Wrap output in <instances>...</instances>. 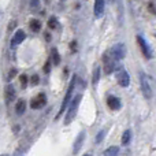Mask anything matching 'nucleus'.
I'll return each instance as SVG.
<instances>
[{
    "instance_id": "1",
    "label": "nucleus",
    "mask_w": 156,
    "mask_h": 156,
    "mask_svg": "<svg viewBox=\"0 0 156 156\" xmlns=\"http://www.w3.org/2000/svg\"><path fill=\"white\" fill-rule=\"evenodd\" d=\"M76 83H77V76H73V78H71V83H70V86H69L67 92H66V94H65V99H63V101H62V105H60V110L58 111L56 116H55V119H56V121L60 118V116H62V114L65 112V110L67 108V105L70 104L71 94H73L74 89H76Z\"/></svg>"
},
{
    "instance_id": "2",
    "label": "nucleus",
    "mask_w": 156,
    "mask_h": 156,
    "mask_svg": "<svg viewBox=\"0 0 156 156\" xmlns=\"http://www.w3.org/2000/svg\"><path fill=\"white\" fill-rule=\"evenodd\" d=\"M81 99H82V94H77V96L70 101V104L67 105V107H69V111H67V114H66L65 125H70L71 122L74 121V118H76V115H77L78 105H80Z\"/></svg>"
},
{
    "instance_id": "3",
    "label": "nucleus",
    "mask_w": 156,
    "mask_h": 156,
    "mask_svg": "<svg viewBox=\"0 0 156 156\" xmlns=\"http://www.w3.org/2000/svg\"><path fill=\"white\" fill-rule=\"evenodd\" d=\"M140 85H141V92H143L144 97L145 99H151L152 97V88L151 83H149L148 77L144 73H140Z\"/></svg>"
},
{
    "instance_id": "4",
    "label": "nucleus",
    "mask_w": 156,
    "mask_h": 156,
    "mask_svg": "<svg viewBox=\"0 0 156 156\" xmlns=\"http://www.w3.org/2000/svg\"><path fill=\"white\" fill-rule=\"evenodd\" d=\"M115 76H116V81H118V83L122 88H127L130 85V76L123 67H119L115 71Z\"/></svg>"
},
{
    "instance_id": "5",
    "label": "nucleus",
    "mask_w": 156,
    "mask_h": 156,
    "mask_svg": "<svg viewBox=\"0 0 156 156\" xmlns=\"http://www.w3.org/2000/svg\"><path fill=\"white\" fill-rule=\"evenodd\" d=\"M115 63H116V60L111 56L110 51H107L104 55H103V65H104V73L105 74H111L114 70H115Z\"/></svg>"
},
{
    "instance_id": "6",
    "label": "nucleus",
    "mask_w": 156,
    "mask_h": 156,
    "mask_svg": "<svg viewBox=\"0 0 156 156\" xmlns=\"http://www.w3.org/2000/svg\"><path fill=\"white\" fill-rule=\"evenodd\" d=\"M108 51H110L111 56L118 62V60L123 59L125 55H126V47H125L122 43H119V44H115V45H114L111 49H108Z\"/></svg>"
},
{
    "instance_id": "7",
    "label": "nucleus",
    "mask_w": 156,
    "mask_h": 156,
    "mask_svg": "<svg viewBox=\"0 0 156 156\" xmlns=\"http://www.w3.org/2000/svg\"><path fill=\"white\" fill-rule=\"evenodd\" d=\"M47 104V96L44 93H38L37 96H34L32 100H30V107L33 110H40L44 105Z\"/></svg>"
},
{
    "instance_id": "8",
    "label": "nucleus",
    "mask_w": 156,
    "mask_h": 156,
    "mask_svg": "<svg viewBox=\"0 0 156 156\" xmlns=\"http://www.w3.org/2000/svg\"><path fill=\"white\" fill-rule=\"evenodd\" d=\"M137 43H138V45H140L141 52H143V54H144V56H145L147 59H151V58H152L151 48H149L148 43H147V41L144 40V37H143V36H137Z\"/></svg>"
},
{
    "instance_id": "9",
    "label": "nucleus",
    "mask_w": 156,
    "mask_h": 156,
    "mask_svg": "<svg viewBox=\"0 0 156 156\" xmlns=\"http://www.w3.org/2000/svg\"><path fill=\"white\" fill-rule=\"evenodd\" d=\"M25 37H26V34H25L23 30H21V29L16 30V32L14 33L12 38H11V48H15L16 45H19V44L25 40Z\"/></svg>"
},
{
    "instance_id": "10",
    "label": "nucleus",
    "mask_w": 156,
    "mask_h": 156,
    "mask_svg": "<svg viewBox=\"0 0 156 156\" xmlns=\"http://www.w3.org/2000/svg\"><path fill=\"white\" fill-rule=\"evenodd\" d=\"M85 136H86L85 130H82V132L77 136L76 141H74V145H73V154L74 155H77L78 152H80V149L82 148V144H83V141H85Z\"/></svg>"
},
{
    "instance_id": "11",
    "label": "nucleus",
    "mask_w": 156,
    "mask_h": 156,
    "mask_svg": "<svg viewBox=\"0 0 156 156\" xmlns=\"http://www.w3.org/2000/svg\"><path fill=\"white\" fill-rule=\"evenodd\" d=\"M107 105L110 107V110H112V111H119V110H121V107H122V103H121V100H119L118 97H115V96H108V97H107Z\"/></svg>"
},
{
    "instance_id": "12",
    "label": "nucleus",
    "mask_w": 156,
    "mask_h": 156,
    "mask_svg": "<svg viewBox=\"0 0 156 156\" xmlns=\"http://www.w3.org/2000/svg\"><path fill=\"white\" fill-rule=\"evenodd\" d=\"M104 7H105L104 0H94L93 12H94V16H96V18H100V16L104 14Z\"/></svg>"
},
{
    "instance_id": "13",
    "label": "nucleus",
    "mask_w": 156,
    "mask_h": 156,
    "mask_svg": "<svg viewBox=\"0 0 156 156\" xmlns=\"http://www.w3.org/2000/svg\"><path fill=\"white\" fill-rule=\"evenodd\" d=\"M4 99H5V103H7V104H10V103L14 101V99H15V89H14V86L11 85V83H8V85L5 86Z\"/></svg>"
},
{
    "instance_id": "14",
    "label": "nucleus",
    "mask_w": 156,
    "mask_h": 156,
    "mask_svg": "<svg viewBox=\"0 0 156 156\" xmlns=\"http://www.w3.org/2000/svg\"><path fill=\"white\" fill-rule=\"evenodd\" d=\"M100 76H101V69H100V66H96L93 69V74H92V85L93 86H97L100 81Z\"/></svg>"
},
{
    "instance_id": "15",
    "label": "nucleus",
    "mask_w": 156,
    "mask_h": 156,
    "mask_svg": "<svg viewBox=\"0 0 156 156\" xmlns=\"http://www.w3.org/2000/svg\"><path fill=\"white\" fill-rule=\"evenodd\" d=\"M25 110H26V101H25L23 99L18 100V101H16V105H15L16 115H22V114L25 112Z\"/></svg>"
},
{
    "instance_id": "16",
    "label": "nucleus",
    "mask_w": 156,
    "mask_h": 156,
    "mask_svg": "<svg viewBox=\"0 0 156 156\" xmlns=\"http://www.w3.org/2000/svg\"><path fill=\"white\" fill-rule=\"evenodd\" d=\"M29 27H30V30H32V32L38 33L41 30V22L38 21V19H30Z\"/></svg>"
},
{
    "instance_id": "17",
    "label": "nucleus",
    "mask_w": 156,
    "mask_h": 156,
    "mask_svg": "<svg viewBox=\"0 0 156 156\" xmlns=\"http://www.w3.org/2000/svg\"><path fill=\"white\" fill-rule=\"evenodd\" d=\"M51 62L54 63V65H59L60 63V55H59V52H58L56 48L51 49Z\"/></svg>"
},
{
    "instance_id": "18",
    "label": "nucleus",
    "mask_w": 156,
    "mask_h": 156,
    "mask_svg": "<svg viewBox=\"0 0 156 156\" xmlns=\"http://www.w3.org/2000/svg\"><path fill=\"white\" fill-rule=\"evenodd\" d=\"M119 155V148L118 147H110L104 151V156H118Z\"/></svg>"
},
{
    "instance_id": "19",
    "label": "nucleus",
    "mask_w": 156,
    "mask_h": 156,
    "mask_svg": "<svg viewBox=\"0 0 156 156\" xmlns=\"http://www.w3.org/2000/svg\"><path fill=\"white\" fill-rule=\"evenodd\" d=\"M48 27L52 30H58L59 29V22H58V19L55 18V16H51V18L48 19Z\"/></svg>"
},
{
    "instance_id": "20",
    "label": "nucleus",
    "mask_w": 156,
    "mask_h": 156,
    "mask_svg": "<svg viewBox=\"0 0 156 156\" xmlns=\"http://www.w3.org/2000/svg\"><path fill=\"white\" fill-rule=\"evenodd\" d=\"M130 138H132V132L130 130H126V132L122 134V144L123 145H127L130 143Z\"/></svg>"
},
{
    "instance_id": "21",
    "label": "nucleus",
    "mask_w": 156,
    "mask_h": 156,
    "mask_svg": "<svg viewBox=\"0 0 156 156\" xmlns=\"http://www.w3.org/2000/svg\"><path fill=\"white\" fill-rule=\"evenodd\" d=\"M19 82H21V86L23 89L26 88V86H27V76H25V74L19 76Z\"/></svg>"
},
{
    "instance_id": "22",
    "label": "nucleus",
    "mask_w": 156,
    "mask_h": 156,
    "mask_svg": "<svg viewBox=\"0 0 156 156\" xmlns=\"http://www.w3.org/2000/svg\"><path fill=\"white\" fill-rule=\"evenodd\" d=\"M104 136H105V130H100L99 134L96 136V143H97V144L101 143V141H103V137H104Z\"/></svg>"
},
{
    "instance_id": "23",
    "label": "nucleus",
    "mask_w": 156,
    "mask_h": 156,
    "mask_svg": "<svg viewBox=\"0 0 156 156\" xmlns=\"http://www.w3.org/2000/svg\"><path fill=\"white\" fill-rule=\"evenodd\" d=\"M16 73H18V71H16V69H11L10 73H8V76H7V81H8V82H10V81L16 76Z\"/></svg>"
},
{
    "instance_id": "24",
    "label": "nucleus",
    "mask_w": 156,
    "mask_h": 156,
    "mask_svg": "<svg viewBox=\"0 0 156 156\" xmlns=\"http://www.w3.org/2000/svg\"><path fill=\"white\" fill-rule=\"evenodd\" d=\"M49 71H51V59H48L45 62V65H44V73L48 74Z\"/></svg>"
},
{
    "instance_id": "25",
    "label": "nucleus",
    "mask_w": 156,
    "mask_h": 156,
    "mask_svg": "<svg viewBox=\"0 0 156 156\" xmlns=\"http://www.w3.org/2000/svg\"><path fill=\"white\" fill-rule=\"evenodd\" d=\"M148 10L151 11L152 14H155V15H156V2H151V3H149V4H148Z\"/></svg>"
},
{
    "instance_id": "26",
    "label": "nucleus",
    "mask_w": 156,
    "mask_h": 156,
    "mask_svg": "<svg viewBox=\"0 0 156 156\" xmlns=\"http://www.w3.org/2000/svg\"><path fill=\"white\" fill-rule=\"evenodd\" d=\"M38 81H40V78H38L37 74H33L32 78H30V83H32L33 86H34V85H37V83H38Z\"/></svg>"
},
{
    "instance_id": "27",
    "label": "nucleus",
    "mask_w": 156,
    "mask_h": 156,
    "mask_svg": "<svg viewBox=\"0 0 156 156\" xmlns=\"http://www.w3.org/2000/svg\"><path fill=\"white\" fill-rule=\"evenodd\" d=\"M30 5H32L33 10H36V8L40 5V0H32V3H30Z\"/></svg>"
},
{
    "instance_id": "28",
    "label": "nucleus",
    "mask_w": 156,
    "mask_h": 156,
    "mask_svg": "<svg viewBox=\"0 0 156 156\" xmlns=\"http://www.w3.org/2000/svg\"><path fill=\"white\" fill-rule=\"evenodd\" d=\"M76 45H77L76 41H73V44H70V48L73 49V52H76Z\"/></svg>"
},
{
    "instance_id": "29",
    "label": "nucleus",
    "mask_w": 156,
    "mask_h": 156,
    "mask_svg": "<svg viewBox=\"0 0 156 156\" xmlns=\"http://www.w3.org/2000/svg\"><path fill=\"white\" fill-rule=\"evenodd\" d=\"M15 25H16V22H15V21H12V22H11V23H10V26H8V29H10V30H12Z\"/></svg>"
},
{
    "instance_id": "30",
    "label": "nucleus",
    "mask_w": 156,
    "mask_h": 156,
    "mask_svg": "<svg viewBox=\"0 0 156 156\" xmlns=\"http://www.w3.org/2000/svg\"><path fill=\"white\" fill-rule=\"evenodd\" d=\"M14 156H23V155H22V152H21V151H15Z\"/></svg>"
},
{
    "instance_id": "31",
    "label": "nucleus",
    "mask_w": 156,
    "mask_h": 156,
    "mask_svg": "<svg viewBox=\"0 0 156 156\" xmlns=\"http://www.w3.org/2000/svg\"><path fill=\"white\" fill-rule=\"evenodd\" d=\"M45 38H47V40H48V41H49V40H51V36H49L48 33H45Z\"/></svg>"
},
{
    "instance_id": "32",
    "label": "nucleus",
    "mask_w": 156,
    "mask_h": 156,
    "mask_svg": "<svg viewBox=\"0 0 156 156\" xmlns=\"http://www.w3.org/2000/svg\"><path fill=\"white\" fill-rule=\"evenodd\" d=\"M82 156H92L90 154H85V155H82Z\"/></svg>"
},
{
    "instance_id": "33",
    "label": "nucleus",
    "mask_w": 156,
    "mask_h": 156,
    "mask_svg": "<svg viewBox=\"0 0 156 156\" xmlns=\"http://www.w3.org/2000/svg\"><path fill=\"white\" fill-rule=\"evenodd\" d=\"M0 156H8V155H5V154H4V155H0Z\"/></svg>"
}]
</instances>
